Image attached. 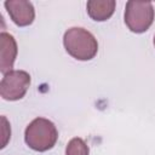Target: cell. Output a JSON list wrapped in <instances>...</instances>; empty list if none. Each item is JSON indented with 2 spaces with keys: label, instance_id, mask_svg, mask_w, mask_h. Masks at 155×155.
Segmentation results:
<instances>
[{
  "label": "cell",
  "instance_id": "obj_7",
  "mask_svg": "<svg viewBox=\"0 0 155 155\" xmlns=\"http://www.w3.org/2000/svg\"><path fill=\"white\" fill-rule=\"evenodd\" d=\"M115 0H90L86 4L88 16L96 22L109 19L115 11Z\"/></svg>",
  "mask_w": 155,
  "mask_h": 155
},
{
  "label": "cell",
  "instance_id": "obj_2",
  "mask_svg": "<svg viewBox=\"0 0 155 155\" xmlns=\"http://www.w3.org/2000/svg\"><path fill=\"white\" fill-rule=\"evenodd\" d=\"M58 139L56 125L45 117H36L25 127L24 140L27 145L35 151H47L52 149Z\"/></svg>",
  "mask_w": 155,
  "mask_h": 155
},
{
  "label": "cell",
  "instance_id": "obj_1",
  "mask_svg": "<svg viewBox=\"0 0 155 155\" xmlns=\"http://www.w3.org/2000/svg\"><path fill=\"white\" fill-rule=\"evenodd\" d=\"M65 51L78 61H91L98 52V42L94 35L85 28H69L63 36Z\"/></svg>",
  "mask_w": 155,
  "mask_h": 155
},
{
  "label": "cell",
  "instance_id": "obj_9",
  "mask_svg": "<svg viewBox=\"0 0 155 155\" xmlns=\"http://www.w3.org/2000/svg\"><path fill=\"white\" fill-rule=\"evenodd\" d=\"M154 46H155V36H154Z\"/></svg>",
  "mask_w": 155,
  "mask_h": 155
},
{
  "label": "cell",
  "instance_id": "obj_3",
  "mask_svg": "<svg viewBox=\"0 0 155 155\" xmlns=\"http://www.w3.org/2000/svg\"><path fill=\"white\" fill-rule=\"evenodd\" d=\"M155 10L149 1H127L125 7V24L136 34L147 31L154 22Z\"/></svg>",
  "mask_w": 155,
  "mask_h": 155
},
{
  "label": "cell",
  "instance_id": "obj_6",
  "mask_svg": "<svg viewBox=\"0 0 155 155\" xmlns=\"http://www.w3.org/2000/svg\"><path fill=\"white\" fill-rule=\"evenodd\" d=\"M0 71L5 75L13 69V63L16 61L18 48L13 35L2 31L0 34Z\"/></svg>",
  "mask_w": 155,
  "mask_h": 155
},
{
  "label": "cell",
  "instance_id": "obj_5",
  "mask_svg": "<svg viewBox=\"0 0 155 155\" xmlns=\"http://www.w3.org/2000/svg\"><path fill=\"white\" fill-rule=\"evenodd\" d=\"M4 6L17 27H28L35 19V8L30 1L25 0H7Z\"/></svg>",
  "mask_w": 155,
  "mask_h": 155
},
{
  "label": "cell",
  "instance_id": "obj_8",
  "mask_svg": "<svg viewBox=\"0 0 155 155\" xmlns=\"http://www.w3.org/2000/svg\"><path fill=\"white\" fill-rule=\"evenodd\" d=\"M65 155H90V148L82 138L74 137L65 147Z\"/></svg>",
  "mask_w": 155,
  "mask_h": 155
},
{
  "label": "cell",
  "instance_id": "obj_4",
  "mask_svg": "<svg viewBox=\"0 0 155 155\" xmlns=\"http://www.w3.org/2000/svg\"><path fill=\"white\" fill-rule=\"evenodd\" d=\"M30 86V75L25 70H12L0 81V94L5 101L22 99Z\"/></svg>",
  "mask_w": 155,
  "mask_h": 155
}]
</instances>
